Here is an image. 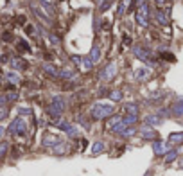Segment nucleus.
<instances>
[{
  "instance_id": "nucleus-27",
  "label": "nucleus",
  "mask_w": 183,
  "mask_h": 176,
  "mask_svg": "<svg viewBox=\"0 0 183 176\" xmlns=\"http://www.w3.org/2000/svg\"><path fill=\"white\" fill-rule=\"evenodd\" d=\"M129 43H131V38H129V36H124V45H129Z\"/></svg>"
},
{
  "instance_id": "nucleus-16",
  "label": "nucleus",
  "mask_w": 183,
  "mask_h": 176,
  "mask_svg": "<svg viewBox=\"0 0 183 176\" xmlns=\"http://www.w3.org/2000/svg\"><path fill=\"white\" fill-rule=\"evenodd\" d=\"M97 56H99V50H97V47H94V50H92V56H90L92 63H94V61H97Z\"/></svg>"
},
{
  "instance_id": "nucleus-19",
  "label": "nucleus",
  "mask_w": 183,
  "mask_h": 176,
  "mask_svg": "<svg viewBox=\"0 0 183 176\" xmlns=\"http://www.w3.org/2000/svg\"><path fill=\"white\" fill-rule=\"evenodd\" d=\"M7 151V144H0V158L4 157V153Z\"/></svg>"
},
{
  "instance_id": "nucleus-14",
  "label": "nucleus",
  "mask_w": 183,
  "mask_h": 176,
  "mask_svg": "<svg viewBox=\"0 0 183 176\" xmlns=\"http://www.w3.org/2000/svg\"><path fill=\"white\" fill-rule=\"evenodd\" d=\"M142 137H144V138H156V133H154V131H151V129H144V131H142Z\"/></svg>"
},
{
  "instance_id": "nucleus-22",
  "label": "nucleus",
  "mask_w": 183,
  "mask_h": 176,
  "mask_svg": "<svg viewBox=\"0 0 183 176\" xmlns=\"http://www.w3.org/2000/svg\"><path fill=\"white\" fill-rule=\"evenodd\" d=\"M147 76V70H138L136 72V77H146Z\"/></svg>"
},
{
  "instance_id": "nucleus-15",
  "label": "nucleus",
  "mask_w": 183,
  "mask_h": 176,
  "mask_svg": "<svg viewBox=\"0 0 183 176\" xmlns=\"http://www.w3.org/2000/svg\"><path fill=\"white\" fill-rule=\"evenodd\" d=\"M156 14H158V20H160V24H167V16H165L162 11H158Z\"/></svg>"
},
{
  "instance_id": "nucleus-2",
  "label": "nucleus",
  "mask_w": 183,
  "mask_h": 176,
  "mask_svg": "<svg viewBox=\"0 0 183 176\" xmlns=\"http://www.w3.org/2000/svg\"><path fill=\"white\" fill-rule=\"evenodd\" d=\"M111 113H113V106L111 104L99 102V104H95L94 108H92V115H94V119H104V117H108Z\"/></svg>"
},
{
  "instance_id": "nucleus-11",
  "label": "nucleus",
  "mask_w": 183,
  "mask_h": 176,
  "mask_svg": "<svg viewBox=\"0 0 183 176\" xmlns=\"http://www.w3.org/2000/svg\"><path fill=\"white\" fill-rule=\"evenodd\" d=\"M16 49L20 50V52H29V45L25 41H18V45H16Z\"/></svg>"
},
{
  "instance_id": "nucleus-13",
  "label": "nucleus",
  "mask_w": 183,
  "mask_h": 176,
  "mask_svg": "<svg viewBox=\"0 0 183 176\" xmlns=\"http://www.w3.org/2000/svg\"><path fill=\"white\" fill-rule=\"evenodd\" d=\"M146 122H147V124H160V122H162V119L156 117V115H151V117L146 119Z\"/></svg>"
},
{
  "instance_id": "nucleus-9",
  "label": "nucleus",
  "mask_w": 183,
  "mask_h": 176,
  "mask_svg": "<svg viewBox=\"0 0 183 176\" xmlns=\"http://www.w3.org/2000/svg\"><path fill=\"white\" fill-rule=\"evenodd\" d=\"M126 112H128V113H133V115H136V112H138V106H136V104H133V102H129V104H126Z\"/></svg>"
},
{
  "instance_id": "nucleus-18",
  "label": "nucleus",
  "mask_w": 183,
  "mask_h": 176,
  "mask_svg": "<svg viewBox=\"0 0 183 176\" xmlns=\"http://www.w3.org/2000/svg\"><path fill=\"white\" fill-rule=\"evenodd\" d=\"M104 149V146L101 144V142H97V144H94V153H99V151H102Z\"/></svg>"
},
{
  "instance_id": "nucleus-4",
  "label": "nucleus",
  "mask_w": 183,
  "mask_h": 176,
  "mask_svg": "<svg viewBox=\"0 0 183 176\" xmlns=\"http://www.w3.org/2000/svg\"><path fill=\"white\" fill-rule=\"evenodd\" d=\"M136 22H138L142 27L147 25V6L146 4H142L140 9H138V13H136Z\"/></svg>"
},
{
  "instance_id": "nucleus-26",
  "label": "nucleus",
  "mask_w": 183,
  "mask_h": 176,
  "mask_svg": "<svg viewBox=\"0 0 183 176\" xmlns=\"http://www.w3.org/2000/svg\"><path fill=\"white\" fill-rule=\"evenodd\" d=\"M162 56H164V58H165V59H171V61H172V59H174V56H171V54H169V52H165V54H162Z\"/></svg>"
},
{
  "instance_id": "nucleus-29",
  "label": "nucleus",
  "mask_w": 183,
  "mask_h": 176,
  "mask_svg": "<svg viewBox=\"0 0 183 176\" xmlns=\"http://www.w3.org/2000/svg\"><path fill=\"white\" fill-rule=\"evenodd\" d=\"M4 135V128H0V137H2Z\"/></svg>"
},
{
  "instance_id": "nucleus-12",
  "label": "nucleus",
  "mask_w": 183,
  "mask_h": 176,
  "mask_svg": "<svg viewBox=\"0 0 183 176\" xmlns=\"http://www.w3.org/2000/svg\"><path fill=\"white\" fill-rule=\"evenodd\" d=\"M43 70H45V72H49L50 76H58V70L52 67V65H43Z\"/></svg>"
},
{
  "instance_id": "nucleus-23",
  "label": "nucleus",
  "mask_w": 183,
  "mask_h": 176,
  "mask_svg": "<svg viewBox=\"0 0 183 176\" xmlns=\"http://www.w3.org/2000/svg\"><path fill=\"white\" fill-rule=\"evenodd\" d=\"M7 77H9L11 81H18V76H16V74H11V72H9V74H7Z\"/></svg>"
},
{
  "instance_id": "nucleus-1",
  "label": "nucleus",
  "mask_w": 183,
  "mask_h": 176,
  "mask_svg": "<svg viewBox=\"0 0 183 176\" xmlns=\"http://www.w3.org/2000/svg\"><path fill=\"white\" fill-rule=\"evenodd\" d=\"M9 133L11 135H18V137H25L27 135V122L22 119V117H16L9 128Z\"/></svg>"
},
{
  "instance_id": "nucleus-17",
  "label": "nucleus",
  "mask_w": 183,
  "mask_h": 176,
  "mask_svg": "<svg viewBox=\"0 0 183 176\" xmlns=\"http://www.w3.org/2000/svg\"><path fill=\"white\" fill-rule=\"evenodd\" d=\"M176 155H178V153H176V151H171V153H169V155H167V158H165V162H172V160L176 158Z\"/></svg>"
},
{
  "instance_id": "nucleus-7",
  "label": "nucleus",
  "mask_w": 183,
  "mask_h": 176,
  "mask_svg": "<svg viewBox=\"0 0 183 176\" xmlns=\"http://www.w3.org/2000/svg\"><path fill=\"white\" fill-rule=\"evenodd\" d=\"M153 149H154L156 155H164V153H165V144L156 140V142H154V146H153Z\"/></svg>"
},
{
  "instance_id": "nucleus-25",
  "label": "nucleus",
  "mask_w": 183,
  "mask_h": 176,
  "mask_svg": "<svg viewBox=\"0 0 183 176\" xmlns=\"http://www.w3.org/2000/svg\"><path fill=\"white\" fill-rule=\"evenodd\" d=\"M4 40H6V41H11V32H4Z\"/></svg>"
},
{
  "instance_id": "nucleus-21",
  "label": "nucleus",
  "mask_w": 183,
  "mask_h": 176,
  "mask_svg": "<svg viewBox=\"0 0 183 176\" xmlns=\"http://www.w3.org/2000/svg\"><path fill=\"white\" fill-rule=\"evenodd\" d=\"M61 76H65V77H72V76H74V72H72V70H63V72H61Z\"/></svg>"
},
{
  "instance_id": "nucleus-5",
  "label": "nucleus",
  "mask_w": 183,
  "mask_h": 176,
  "mask_svg": "<svg viewBox=\"0 0 183 176\" xmlns=\"http://www.w3.org/2000/svg\"><path fill=\"white\" fill-rule=\"evenodd\" d=\"M59 142H61L59 137H50V135H49V137L43 138V146H56V144H59Z\"/></svg>"
},
{
  "instance_id": "nucleus-30",
  "label": "nucleus",
  "mask_w": 183,
  "mask_h": 176,
  "mask_svg": "<svg viewBox=\"0 0 183 176\" xmlns=\"http://www.w3.org/2000/svg\"><path fill=\"white\" fill-rule=\"evenodd\" d=\"M0 59H2V56H0Z\"/></svg>"
},
{
  "instance_id": "nucleus-10",
  "label": "nucleus",
  "mask_w": 183,
  "mask_h": 176,
  "mask_svg": "<svg viewBox=\"0 0 183 176\" xmlns=\"http://www.w3.org/2000/svg\"><path fill=\"white\" fill-rule=\"evenodd\" d=\"M169 140L171 142H183V133H172L169 137Z\"/></svg>"
},
{
  "instance_id": "nucleus-28",
  "label": "nucleus",
  "mask_w": 183,
  "mask_h": 176,
  "mask_svg": "<svg viewBox=\"0 0 183 176\" xmlns=\"http://www.w3.org/2000/svg\"><path fill=\"white\" fill-rule=\"evenodd\" d=\"M25 32H29V34H32V27H31V25H27V27H25Z\"/></svg>"
},
{
  "instance_id": "nucleus-3",
  "label": "nucleus",
  "mask_w": 183,
  "mask_h": 176,
  "mask_svg": "<svg viewBox=\"0 0 183 176\" xmlns=\"http://www.w3.org/2000/svg\"><path fill=\"white\" fill-rule=\"evenodd\" d=\"M63 112H65V99H63V97H54V99H52V104L49 106V113L54 115V117H58V115H61Z\"/></svg>"
},
{
  "instance_id": "nucleus-20",
  "label": "nucleus",
  "mask_w": 183,
  "mask_h": 176,
  "mask_svg": "<svg viewBox=\"0 0 183 176\" xmlns=\"http://www.w3.org/2000/svg\"><path fill=\"white\" fill-rule=\"evenodd\" d=\"M111 99L113 101H119L120 99V92H111Z\"/></svg>"
},
{
  "instance_id": "nucleus-6",
  "label": "nucleus",
  "mask_w": 183,
  "mask_h": 176,
  "mask_svg": "<svg viewBox=\"0 0 183 176\" xmlns=\"http://www.w3.org/2000/svg\"><path fill=\"white\" fill-rule=\"evenodd\" d=\"M11 65H13V69H27V67H29L24 59H18V58L11 59Z\"/></svg>"
},
{
  "instance_id": "nucleus-8",
  "label": "nucleus",
  "mask_w": 183,
  "mask_h": 176,
  "mask_svg": "<svg viewBox=\"0 0 183 176\" xmlns=\"http://www.w3.org/2000/svg\"><path fill=\"white\" fill-rule=\"evenodd\" d=\"M174 113H176L178 117L183 115V99H179V101L176 102V106H174Z\"/></svg>"
},
{
  "instance_id": "nucleus-24",
  "label": "nucleus",
  "mask_w": 183,
  "mask_h": 176,
  "mask_svg": "<svg viewBox=\"0 0 183 176\" xmlns=\"http://www.w3.org/2000/svg\"><path fill=\"white\" fill-rule=\"evenodd\" d=\"M6 117H7V112H6V110H0V120L6 119Z\"/></svg>"
}]
</instances>
